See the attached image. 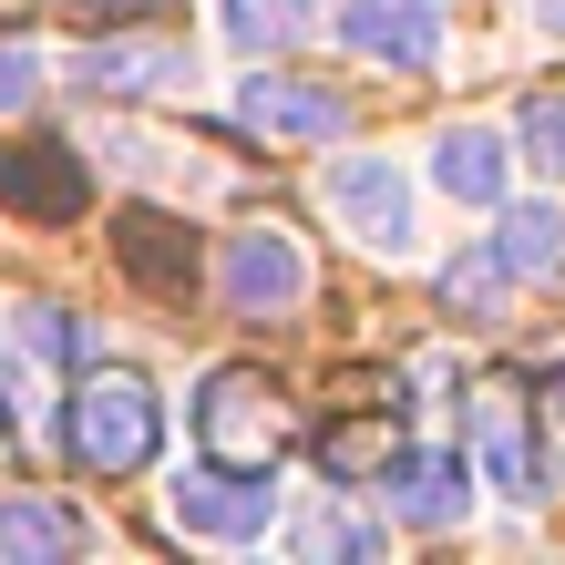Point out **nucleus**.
Returning <instances> with one entry per match:
<instances>
[{"instance_id": "1", "label": "nucleus", "mask_w": 565, "mask_h": 565, "mask_svg": "<svg viewBox=\"0 0 565 565\" xmlns=\"http://www.w3.org/2000/svg\"><path fill=\"white\" fill-rule=\"evenodd\" d=\"M164 514H175L195 545H247V535L278 524V493H268L257 462H195V473L164 483Z\"/></svg>"}, {"instance_id": "2", "label": "nucleus", "mask_w": 565, "mask_h": 565, "mask_svg": "<svg viewBox=\"0 0 565 565\" xmlns=\"http://www.w3.org/2000/svg\"><path fill=\"white\" fill-rule=\"evenodd\" d=\"M154 443H164V412H154V391H145V381L104 371V381H83V391H73V452H83V462H104V473H135V462H154Z\"/></svg>"}, {"instance_id": "3", "label": "nucleus", "mask_w": 565, "mask_h": 565, "mask_svg": "<svg viewBox=\"0 0 565 565\" xmlns=\"http://www.w3.org/2000/svg\"><path fill=\"white\" fill-rule=\"evenodd\" d=\"M462 422H473V483H493L504 504H535V493H545V462H535L524 391L514 381H473V391H462Z\"/></svg>"}, {"instance_id": "4", "label": "nucleus", "mask_w": 565, "mask_h": 565, "mask_svg": "<svg viewBox=\"0 0 565 565\" xmlns=\"http://www.w3.org/2000/svg\"><path fill=\"white\" fill-rule=\"evenodd\" d=\"M319 195H329V216H340L371 257H412V175L391 154H340Z\"/></svg>"}, {"instance_id": "5", "label": "nucleus", "mask_w": 565, "mask_h": 565, "mask_svg": "<svg viewBox=\"0 0 565 565\" xmlns=\"http://www.w3.org/2000/svg\"><path fill=\"white\" fill-rule=\"evenodd\" d=\"M381 504L402 524H422V535H452L473 514V462L443 452V443H391L381 452Z\"/></svg>"}, {"instance_id": "6", "label": "nucleus", "mask_w": 565, "mask_h": 565, "mask_svg": "<svg viewBox=\"0 0 565 565\" xmlns=\"http://www.w3.org/2000/svg\"><path fill=\"white\" fill-rule=\"evenodd\" d=\"M216 288H226V309L278 319V309L309 298V247H298L288 226H237V237L216 247Z\"/></svg>"}, {"instance_id": "7", "label": "nucleus", "mask_w": 565, "mask_h": 565, "mask_svg": "<svg viewBox=\"0 0 565 565\" xmlns=\"http://www.w3.org/2000/svg\"><path fill=\"white\" fill-rule=\"evenodd\" d=\"M237 124L268 145H340L350 135V104L329 83H298V73H247L237 83Z\"/></svg>"}, {"instance_id": "8", "label": "nucleus", "mask_w": 565, "mask_h": 565, "mask_svg": "<svg viewBox=\"0 0 565 565\" xmlns=\"http://www.w3.org/2000/svg\"><path fill=\"white\" fill-rule=\"evenodd\" d=\"M340 42L391 73H431L443 62V0H340Z\"/></svg>"}, {"instance_id": "9", "label": "nucleus", "mask_w": 565, "mask_h": 565, "mask_svg": "<svg viewBox=\"0 0 565 565\" xmlns=\"http://www.w3.org/2000/svg\"><path fill=\"white\" fill-rule=\"evenodd\" d=\"M195 422H206V443H216L226 462H268V452L288 443V402H278L257 371H216L206 402H195Z\"/></svg>"}, {"instance_id": "10", "label": "nucleus", "mask_w": 565, "mask_h": 565, "mask_svg": "<svg viewBox=\"0 0 565 565\" xmlns=\"http://www.w3.org/2000/svg\"><path fill=\"white\" fill-rule=\"evenodd\" d=\"M504 175H514V145L493 124H443L431 135V185L452 206H504Z\"/></svg>"}, {"instance_id": "11", "label": "nucleus", "mask_w": 565, "mask_h": 565, "mask_svg": "<svg viewBox=\"0 0 565 565\" xmlns=\"http://www.w3.org/2000/svg\"><path fill=\"white\" fill-rule=\"evenodd\" d=\"M0 195H11L21 216H73L93 195V175L73 164V145H11L0 154Z\"/></svg>"}, {"instance_id": "12", "label": "nucleus", "mask_w": 565, "mask_h": 565, "mask_svg": "<svg viewBox=\"0 0 565 565\" xmlns=\"http://www.w3.org/2000/svg\"><path fill=\"white\" fill-rule=\"evenodd\" d=\"M83 545H93V524L73 504H52V493H0V555L11 565H62Z\"/></svg>"}, {"instance_id": "13", "label": "nucleus", "mask_w": 565, "mask_h": 565, "mask_svg": "<svg viewBox=\"0 0 565 565\" xmlns=\"http://www.w3.org/2000/svg\"><path fill=\"white\" fill-rule=\"evenodd\" d=\"M493 268H504V278H535V288L565 278V206H555V195L493 216Z\"/></svg>"}, {"instance_id": "14", "label": "nucleus", "mask_w": 565, "mask_h": 565, "mask_svg": "<svg viewBox=\"0 0 565 565\" xmlns=\"http://www.w3.org/2000/svg\"><path fill=\"white\" fill-rule=\"evenodd\" d=\"M73 73L104 93H175L195 73V52L185 42H93V52H73Z\"/></svg>"}, {"instance_id": "15", "label": "nucleus", "mask_w": 565, "mask_h": 565, "mask_svg": "<svg viewBox=\"0 0 565 565\" xmlns=\"http://www.w3.org/2000/svg\"><path fill=\"white\" fill-rule=\"evenodd\" d=\"M309 21H319V0H216V31L237 52H288Z\"/></svg>"}, {"instance_id": "16", "label": "nucleus", "mask_w": 565, "mask_h": 565, "mask_svg": "<svg viewBox=\"0 0 565 565\" xmlns=\"http://www.w3.org/2000/svg\"><path fill=\"white\" fill-rule=\"evenodd\" d=\"M124 268H135V278H154L164 298H185V288H195V247H185V226L135 216V226H124Z\"/></svg>"}, {"instance_id": "17", "label": "nucleus", "mask_w": 565, "mask_h": 565, "mask_svg": "<svg viewBox=\"0 0 565 565\" xmlns=\"http://www.w3.org/2000/svg\"><path fill=\"white\" fill-rule=\"evenodd\" d=\"M21 350L31 360H52V371H83V360H93V319L83 309H52V298H21Z\"/></svg>"}, {"instance_id": "18", "label": "nucleus", "mask_w": 565, "mask_h": 565, "mask_svg": "<svg viewBox=\"0 0 565 565\" xmlns=\"http://www.w3.org/2000/svg\"><path fill=\"white\" fill-rule=\"evenodd\" d=\"M288 545L298 555H350V565H371L381 555V524H360V514H340V504H309L288 524Z\"/></svg>"}, {"instance_id": "19", "label": "nucleus", "mask_w": 565, "mask_h": 565, "mask_svg": "<svg viewBox=\"0 0 565 565\" xmlns=\"http://www.w3.org/2000/svg\"><path fill=\"white\" fill-rule=\"evenodd\" d=\"M514 145H524V164H545V175L565 185V93H535V104H524Z\"/></svg>"}, {"instance_id": "20", "label": "nucleus", "mask_w": 565, "mask_h": 565, "mask_svg": "<svg viewBox=\"0 0 565 565\" xmlns=\"http://www.w3.org/2000/svg\"><path fill=\"white\" fill-rule=\"evenodd\" d=\"M493 298H504V268H493V247H483V257H452V268H443V309L493 319Z\"/></svg>"}, {"instance_id": "21", "label": "nucleus", "mask_w": 565, "mask_h": 565, "mask_svg": "<svg viewBox=\"0 0 565 565\" xmlns=\"http://www.w3.org/2000/svg\"><path fill=\"white\" fill-rule=\"evenodd\" d=\"M31 93H42V52H21V42H0V114H21Z\"/></svg>"}, {"instance_id": "22", "label": "nucleus", "mask_w": 565, "mask_h": 565, "mask_svg": "<svg viewBox=\"0 0 565 565\" xmlns=\"http://www.w3.org/2000/svg\"><path fill=\"white\" fill-rule=\"evenodd\" d=\"M535 21H545V42H565V0H535Z\"/></svg>"}]
</instances>
